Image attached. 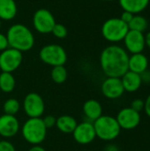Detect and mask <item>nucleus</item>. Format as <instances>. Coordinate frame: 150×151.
I'll list each match as a JSON object with an SVG mask.
<instances>
[{"label":"nucleus","mask_w":150,"mask_h":151,"mask_svg":"<svg viewBox=\"0 0 150 151\" xmlns=\"http://www.w3.org/2000/svg\"><path fill=\"white\" fill-rule=\"evenodd\" d=\"M140 75H141V82H142V84L149 85L150 84V70L149 69H147L146 71H144L143 73H141Z\"/></svg>","instance_id":"obj_30"},{"label":"nucleus","mask_w":150,"mask_h":151,"mask_svg":"<svg viewBox=\"0 0 150 151\" xmlns=\"http://www.w3.org/2000/svg\"><path fill=\"white\" fill-rule=\"evenodd\" d=\"M42 121H43V124L46 127V128L49 129V128H51L56 126L57 118L53 115H47L42 119Z\"/></svg>","instance_id":"obj_27"},{"label":"nucleus","mask_w":150,"mask_h":151,"mask_svg":"<svg viewBox=\"0 0 150 151\" xmlns=\"http://www.w3.org/2000/svg\"><path fill=\"white\" fill-rule=\"evenodd\" d=\"M145 44H146V47H148L150 50V31H149L145 35Z\"/></svg>","instance_id":"obj_35"},{"label":"nucleus","mask_w":150,"mask_h":151,"mask_svg":"<svg viewBox=\"0 0 150 151\" xmlns=\"http://www.w3.org/2000/svg\"><path fill=\"white\" fill-rule=\"evenodd\" d=\"M144 106H145V101L141 99V98H136L134 99L132 104H131V108L138 112H141V111L144 110Z\"/></svg>","instance_id":"obj_26"},{"label":"nucleus","mask_w":150,"mask_h":151,"mask_svg":"<svg viewBox=\"0 0 150 151\" xmlns=\"http://www.w3.org/2000/svg\"><path fill=\"white\" fill-rule=\"evenodd\" d=\"M144 111L146 115L150 118V94L148 96L147 99L145 100V106H144Z\"/></svg>","instance_id":"obj_32"},{"label":"nucleus","mask_w":150,"mask_h":151,"mask_svg":"<svg viewBox=\"0 0 150 151\" xmlns=\"http://www.w3.org/2000/svg\"><path fill=\"white\" fill-rule=\"evenodd\" d=\"M8 48H9V43H8L6 35L0 33V52L4 51V50Z\"/></svg>","instance_id":"obj_29"},{"label":"nucleus","mask_w":150,"mask_h":151,"mask_svg":"<svg viewBox=\"0 0 150 151\" xmlns=\"http://www.w3.org/2000/svg\"><path fill=\"white\" fill-rule=\"evenodd\" d=\"M125 49L131 54L141 53L145 47V35L135 30H129L124 40Z\"/></svg>","instance_id":"obj_12"},{"label":"nucleus","mask_w":150,"mask_h":151,"mask_svg":"<svg viewBox=\"0 0 150 151\" xmlns=\"http://www.w3.org/2000/svg\"><path fill=\"white\" fill-rule=\"evenodd\" d=\"M51 34L58 39H64L68 35V30L65 27V25L61 24V23H56L54 27L52 28Z\"/></svg>","instance_id":"obj_25"},{"label":"nucleus","mask_w":150,"mask_h":151,"mask_svg":"<svg viewBox=\"0 0 150 151\" xmlns=\"http://www.w3.org/2000/svg\"><path fill=\"white\" fill-rule=\"evenodd\" d=\"M129 54L125 48L111 44L100 54V66L106 77L121 78L128 71Z\"/></svg>","instance_id":"obj_1"},{"label":"nucleus","mask_w":150,"mask_h":151,"mask_svg":"<svg viewBox=\"0 0 150 151\" xmlns=\"http://www.w3.org/2000/svg\"><path fill=\"white\" fill-rule=\"evenodd\" d=\"M67 76H68V73L65 65H57L52 67L50 72V77L55 83L57 84L64 83L66 81Z\"/></svg>","instance_id":"obj_23"},{"label":"nucleus","mask_w":150,"mask_h":151,"mask_svg":"<svg viewBox=\"0 0 150 151\" xmlns=\"http://www.w3.org/2000/svg\"><path fill=\"white\" fill-rule=\"evenodd\" d=\"M16 81L11 73L2 72L0 73V90L4 93H11L14 90Z\"/></svg>","instance_id":"obj_21"},{"label":"nucleus","mask_w":150,"mask_h":151,"mask_svg":"<svg viewBox=\"0 0 150 151\" xmlns=\"http://www.w3.org/2000/svg\"><path fill=\"white\" fill-rule=\"evenodd\" d=\"M118 3L123 11L139 14L149 6L150 0H118Z\"/></svg>","instance_id":"obj_18"},{"label":"nucleus","mask_w":150,"mask_h":151,"mask_svg":"<svg viewBox=\"0 0 150 151\" xmlns=\"http://www.w3.org/2000/svg\"><path fill=\"white\" fill-rule=\"evenodd\" d=\"M116 119L121 129L133 130L140 125L141 114L131 107H126L118 111Z\"/></svg>","instance_id":"obj_10"},{"label":"nucleus","mask_w":150,"mask_h":151,"mask_svg":"<svg viewBox=\"0 0 150 151\" xmlns=\"http://www.w3.org/2000/svg\"><path fill=\"white\" fill-rule=\"evenodd\" d=\"M101 90L106 98L111 100L121 97L125 93L121 79L117 77H107L102 83Z\"/></svg>","instance_id":"obj_13"},{"label":"nucleus","mask_w":150,"mask_h":151,"mask_svg":"<svg viewBox=\"0 0 150 151\" xmlns=\"http://www.w3.org/2000/svg\"><path fill=\"white\" fill-rule=\"evenodd\" d=\"M133 15H134V14L131 13L130 12L123 11V12H122V14H121V16H120V19L123 20L125 23H126V24L128 25V23H129V22L131 21V19H133Z\"/></svg>","instance_id":"obj_31"},{"label":"nucleus","mask_w":150,"mask_h":151,"mask_svg":"<svg viewBox=\"0 0 150 151\" xmlns=\"http://www.w3.org/2000/svg\"><path fill=\"white\" fill-rule=\"evenodd\" d=\"M105 151H119V149L114 144H110L106 147Z\"/></svg>","instance_id":"obj_34"},{"label":"nucleus","mask_w":150,"mask_h":151,"mask_svg":"<svg viewBox=\"0 0 150 151\" xmlns=\"http://www.w3.org/2000/svg\"><path fill=\"white\" fill-rule=\"evenodd\" d=\"M22 60V52L9 47L0 52V70L12 73L20 66Z\"/></svg>","instance_id":"obj_9"},{"label":"nucleus","mask_w":150,"mask_h":151,"mask_svg":"<svg viewBox=\"0 0 150 151\" xmlns=\"http://www.w3.org/2000/svg\"><path fill=\"white\" fill-rule=\"evenodd\" d=\"M3 109L4 114L15 116L20 110V104L15 98H9L4 103Z\"/></svg>","instance_id":"obj_24"},{"label":"nucleus","mask_w":150,"mask_h":151,"mask_svg":"<svg viewBox=\"0 0 150 151\" xmlns=\"http://www.w3.org/2000/svg\"><path fill=\"white\" fill-rule=\"evenodd\" d=\"M0 151H16V150L11 142L7 140H2L0 141Z\"/></svg>","instance_id":"obj_28"},{"label":"nucleus","mask_w":150,"mask_h":151,"mask_svg":"<svg viewBox=\"0 0 150 151\" xmlns=\"http://www.w3.org/2000/svg\"><path fill=\"white\" fill-rule=\"evenodd\" d=\"M103 151H105V150H103Z\"/></svg>","instance_id":"obj_39"},{"label":"nucleus","mask_w":150,"mask_h":151,"mask_svg":"<svg viewBox=\"0 0 150 151\" xmlns=\"http://www.w3.org/2000/svg\"><path fill=\"white\" fill-rule=\"evenodd\" d=\"M120 79L125 91L129 93L136 92L137 90L140 89V88L142 85L141 75L139 73L131 72L129 70Z\"/></svg>","instance_id":"obj_16"},{"label":"nucleus","mask_w":150,"mask_h":151,"mask_svg":"<svg viewBox=\"0 0 150 151\" xmlns=\"http://www.w3.org/2000/svg\"><path fill=\"white\" fill-rule=\"evenodd\" d=\"M20 129L19 119L16 116L3 114L0 116V136L5 139L12 138Z\"/></svg>","instance_id":"obj_14"},{"label":"nucleus","mask_w":150,"mask_h":151,"mask_svg":"<svg viewBox=\"0 0 150 151\" xmlns=\"http://www.w3.org/2000/svg\"><path fill=\"white\" fill-rule=\"evenodd\" d=\"M99 1H103V2H112V1H115V0H99Z\"/></svg>","instance_id":"obj_36"},{"label":"nucleus","mask_w":150,"mask_h":151,"mask_svg":"<svg viewBox=\"0 0 150 151\" xmlns=\"http://www.w3.org/2000/svg\"><path fill=\"white\" fill-rule=\"evenodd\" d=\"M149 65H150V58H149Z\"/></svg>","instance_id":"obj_38"},{"label":"nucleus","mask_w":150,"mask_h":151,"mask_svg":"<svg viewBox=\"0 0 150 151\" xmlns=\"http://www.w3.org/2000/svg\"><path fill=\"white\" fill-rule=\"evenodd\" d=\"M18 8L15 0H0V19L11 20L17 15Z\"/></svg>","instance_id":"obj_20"},{"label":"nucleus","mask_w":150,"mask_h":151,"mask_svg":"<svg viewBox=\"0 0 150 151\" xmlns=\"http://www.w3.org/2000/svg\"><path fill=\"white\" fill-rule=\"evenodd\" d=\"M27 151H46V150L40 145H33Z\"/></svg>","instance_id":"obj_33"},{"label":"nucleus","mask_w":150,"mask_h":151,"mask_svg":"<svg viewBox=\"0 0 150 151\" xmlns=\"http://www.w3.org/2000/svg\"><path fill=\"white\" fill-rule=\"evenodd\" d=\"M72 136L74 141L81 145H88L94 142L96 138V134L93 122L83 121L79 123L72 132Z\"/></svg>","instance_id":"obj_11"},{"label":"nucleus","mask_w":150,"mask_h":151,"mask_svg":"<svg viewBox=\"0 0 150 151\" xmlns=\"http://www.w3.org/2000/svg\"><path fill=\"white\" fill-rule=\"evenodd\" d=\"M149 66V58L141 53L131 54L128 59V70L136 73L141 74Z\"/></svg>","instance_id":"obj_15"},{"label":"nucleus","mask_w":150,"mask_h":151,"mask_svg":"<svg viewBox=\"0 0 150 151\" xmlns=\"http://www.w3.org/2000/svg\"><path fill=\"white\" fill-rule=\"evenodd\" d=\"M39 58L44 64L54 67L65 65L67 61V53L61 45L51 43L43 46L40 50Z\"/></svg>","instance_id":"obj_6"},{"label":"nucleus","mask_w":150,"mask_h":151,"mask_svg":"<svg viewBox=\"0 0 150 151\" xmlns=\"http://www.w3.org/2000/svg\"><path fill=\"white\" fill-rule=\"evenodd\" d=\"M23 110L28 118H41L45 111L43 98L35 92L28 93L23 100Z\"/></svg>","instance_id":"obj_8"},{"label":"nucleus","mask_w":150,"mask_h":151,"mask_svg":"<svg viewBox=\"0 0 150 151\" xmlns=\"http://www.w3.org/2000/svg\"><path fill=\"white\" fill-rule=\"evenodd\" d=\"M128 31V25L121 20L120 18L108 19L103 22L101 28L103 37L111 43L122 42Z\"/></svg>","instance_id":"obj_5"},{"label":"nucleus","mask_w":150,"mask_h":151,"mask_svg":"<svg viewBox=\"0 0 150 151\" xmlns=\"http://www.w3.org/2000/svg\"><path fill=\"white\" fill-rule=\"evenodd\" d=\"M149 23L147 19L140 14H134L131 21L128 23L129 30H135L143 33L148 28Z\"/></svg>","instance_id":"obj_22"},{"label":"nucleus","mask_w":150,"mask_h":151,"mask_svg":"<svg viewBox=\"0 0 150 151\" xmlns=\"http://www.w3.org/2000/svg\"><path fill=\"white\" fill-rule=\"evenodd\" d=\"M6 37L9 47L20 52L30 50L34 44V36L32 31L20 23L11 25L7 30Z\"/></svg>","instance_id":"obj_2"},{"label":"nucleus","mask_w":150,"mask_h":151,"mask_svg":"<svg viewBox=\"0 0 150 151\" xmlns=\"http://www.w3.org/2000/svg\"><path fill=\"white\" fill-rule=\"evenodd\" d=\"M96 137L104 142H111L117 139L121 132V128L116 118L110 115H102L93 122Z\"/></svg>","instance_id":"obj_3"},{"label":"nucleus","mask_w":150,"mask_h":151,"mask_svg":"<svg viewBox=\"0 0 150 151\" xmlns=\"http://www.w3.org/2000/svg\"><path fill=\"white\" fill-rule=\"evenodd\" d=\"M78 125L77 120L70 115H62L57 119L56 127L63 134H72Z\"/></svg>","instance_id":"obj_19"},{"label":"nucleus","mask_w":150,"mask_h":151,"mask_svg":"<svg viewBox=\"0 0 150 151\" xmlns=\"http://www.w3.org/2000/svg\"><path fill=\"white\" fill-rule=\"evenodd\" d=\"M85 117L90 121L94 122L103 115V106L95 99H89L86 101L82 107Z\"/></svg>","instance_id":"obj_17"},{"label":"nucleus","mask_w":150,"mask_h":151,"mask_svg":"<svg viewBox=\"0 0 150 151\" xmlns=\"http://www.w3.org/2000/svg\"><path fill=\"white\" fill-rule=\"evenodd\" d=\"M47 130L42 118H28L22 126L21 133L27 142L39 145L45 140Z\"/></svg>","instance_id":"obj_4"},{"label":"nucleus","mask_w":150,"mask_h":151,"mask_svg":"<svg viewBox=\"0 0 150 151\" xmlns=\"http://www.w3.org/2000/svg\"><path fill=\"white\" fill-rule=\"evenodd\" d=\"M54 15L47 9H38L33 16V27L40 34H50L56 24Z\"/></svg>","instance_id":"obj_7"},{"label":"nucleus","mask_w":150,"mask_h":151,"mask_svg":"<svg viewBox=\"0 0 150 151\" xmlns=\"http://www.w3.org/2000/svg\"><path fill=\"white\" fill-rule=\"evenodd\" d=\"M1 21H2V20L0 19V28H1V26H2V22H1Z\"/></svg>","instance_id":"obj_37"}]
</instances>
